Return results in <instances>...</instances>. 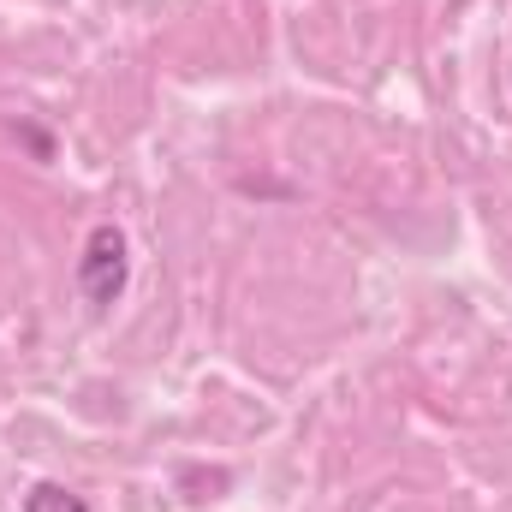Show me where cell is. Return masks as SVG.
Returning <instances> with one entry per match:
<instances>
[{"mask_svg": "<svg viewBox=\"0 0 512 512\" xmlns=\"http://www.w3.org/2000/svg\"><path fill=\"white\" fill-rule=\"evenodd\" d=\"M24 512H90L66 483H36L30 495H24Z\"/></svg>", "mask_w": 512, "mask_h": 512, "instance_id": "2", "label": "cell"}, {"mask_svg": "<svg viewBox=\"0 0 512 512\" xmlns=\"http://www.w3.org/2000/svg\"><path fill=\"white\" fill-rule=\"evenodd\" d=\"M126 274H131V256H126V233L108 221L84 239V256H78V292L102 310L126 292Z\"/></svg>", "mask_w": 512, "mask_h": 512, "instance_id": "1", "label": "cell"}]
</instances>
